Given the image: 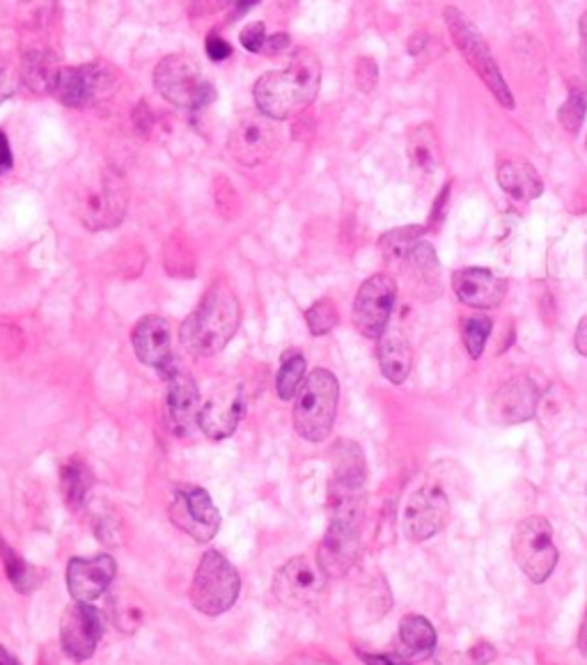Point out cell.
<instances>
[{
	"mask_svg": "<svg viewBox=\"0 0 587 665\" xmlns=\"http://www.w3.org/2000/svg\"><path fill=\"white\" fill-rule=\"evenodd\" d=\"M321 62L310 49H297L287 70L269 72L255 83L257 111L278 122L303 113L319 94Z\"/></svg>",
	"mask_w": 587,
	"mask_h": 665,
	"instance_id": "obj_1",
	"label": "cell"
},
{
	"mask_svg": "<svg viewBox=\"0 0 587 665\" xmlns=\"http://www.w3.org/2000/svg\"><path fill=\"white\" fill-rule=\"evenodd\" d=\"M241 324V305L235 290L225 280L214 282L179 329L184 350L198 359L223 352L237 335Z\"/></svg>",
	"mask_w": 587,
	"mask_h": 665,
	"instance_id": "obj_2",
	"label": "cell"
},
{
	"mask_svg": "<svg viewBox=\"0 0 587 665\" xmlns=\"http://www.w3.org/2000/svg\"><path fill=\"white\" fill-rule=\"evenodd\" d=\"M72 211L92 232L117 228L128 207L126 179L106 164L83 168L72 184Z\"/></svg>",
	"mask_w": 587,
	"mask_h": 665,
	"instance_id": "obj_3",
	"label": "cell"
},
{
	"mask_svg": "<svg viewBox=\"0 0 587 665\" xmlns=\"http://www.w3.org/2000/svg\"><path fill=\"white\" fill-rule=\"evenodd\" d=\"M340 402V384L331 370H312L294 397V429L310 443L331 436Z\"/></svg>",
	"mask_w": 587,
	"mask_h": 665,
	"instance_id": "obj_4",
	"label": "cell"
},
{
	"mask_svg": "<svg viewBox=\"0 0 587 665\" xmlns=\"http://www.w3.org/2000/svg\"><path fill=\"white\" fill-rule=\"evenodd\" d=\"M443 19H445L447 33H450L454 46L460 49V53L468 62V67L482 79V83L488 87V92L494 94L496 102L507 111L516 108L514 94H512L509 85L505 83L498 62H496L492 49H488V44L484 42L480 30L475 28V23L460 8H445Z\"/></svg>",
	"mask_w": 587,
	"mask_h": 665,
	"instance_id": "obj_5",
	"label": "cell"
},
{
	"mask_svg": "<svg viewBox=\"0 0 587 665\" xmlns=\"http://www.w3.org/2000/svg\"><path fill=\"white\" fill-rule=\"evenodd\" d=\"M239 592L241 576L237 567L220 551H207L190 583L188 596L193 609L207 617H218L237 604Z\"/></svg>",
	"mask_w": 587,
	"mask_h": 665,
	"instance_id": "obj_6",
	"label": "cell"
},
{
	"mask_svg": "<svg viewBox=\"0 0 587 665\" xmlns=\"http://www.w3.org/2000/svg\"><path fill=\"white\" fill-rule=\"evenodd\" d=\"M154 87L177 108L203 111L216 100V87L188 55H166L154 70Z\"/></svg>",
	"mask_w": 587,
	"mask_h": 665,
	"instance_id": "obj_7",
	"label": "cell"
},
{
	"mask_svg": "<svg viewBox=\"0 0 587 665\" xmlns=\"http://www.w3.org/2000/svg\"><path fill=\"white\" fill-rule=\"evenodd\" d=\"M512 553L521 572L533 583H544L558 564V547L553 542V526L539 515L521 521L512 537Z\"/></svg>",
	"mask_w": 587,
	"mask_h": 665,
	"instance_id": "obj_8",
	"label": "cell"
},
{
	"mask_svg": "<svg viewBox=\"0 0 587 665\" xmlns=\"http://www.w3.org/2000/svg\"><path fill=\"white\" fill-rule=\"evenodd\" d=\"M282 145L280 122L265 113H246L235 124L227 138L230 154L244 168H259L269 164Z\"/></svg>",
	"mask_w": 587,
	"mask_h": 665,
	"instance_id": "obj_9",
	"label": "cell"
},
{
	"mask_svg": "<svg viewBox=\"0 0 587 665\" xmlns=\"http://www.w3.org/2000/svg\"><path fill=\"white\" fill-rule=\"evenodd\" d=\"M171 523L193 542H212L220 528V512L212 496L195 485H177L168 505Z\"/></svg>",
	"mask_w": 587,
	"mask_h": 665,
	"instance_id": "obj_10",
	"label": "cell"
},
{
	"mask_svg": "<svg viewBox=\"0 0 587 665\" xmlns=\"http://www.w3.org/2000/svg\"><path fill=\"white\" fill-rule=\"evenodd\" d=\"M398 301V282L388 273L370 276L361 288H358L353 301V326L368 340H379L390 322Z\"/></svg>",
	"mask_w": 587,
	"mask_h": 665,
	"instance_id": "obj_11",
	"label": "cell"
},
{
	"mask_svg": "<svg viewBox=\"0 0 587 665\" xmlns=\"http://www.w3.org/2000/svg\"><path fill=\"white\" fill-rule=\"evenodd\" d=\"M450 519V500L441 482H422L406 500L402 528L411 542H428Z\"/></svg>",
	"mask_w": 587,
	"mask_h": 665,
	"instance_id": "obj_12",
	"label": "cell"
},
{
	"mask_svg": "<svg viewBox=\"0 0 587 665\" xmlns=\"http://www.w3.org/2000/svg\"><path fill=\"white\" fill-rule=\"evenodd\" d=\"M115 87V72L109 65H81L62 67L55 79V100L70 108H87L96 102L111 97Z\"/></svg>",
	"mask_w": 587,
	"mask_h": 665,
	"instance_id": "obj_13",
	"label": "cell"
},
{
	"mask_svg": "<svg viewBox=\"0 0 587 665\" xmlns=\"http://www.w3.org/2000/svg\"><path fill=\"white\" fill-rule=\"evenodd\" d=\"M326 576L321 567L306 555L287 560L274 576V594L282 606L308 609L321 599L326 590Z\"/></svg>",
	"mask_w": 587,
	"mask_h": 665,
	"instance_id": "obj_14",
	"label": "cell"
},
{
	"mask_svg": "<svg viewBox=\"0 0 587 665\" xmlns=\"http://www.w3.org/2000/svg\"><path fill=\"white\" fill-rule=\"evenodd\" d=\"M104 638V615L102 611L87 604V601H74L64 609L60 617V645L62 652L74 661H87L94 656Z\"/></svg>",
	"mask_w": 587,
	"mask_h": 665,
	"instance_id": "obj_15",
	"label": "cell"
},
{
	"mask_svg": "<svg viewBox=\"0 0 587 665\" xmlns=\"http://www.w3.org/2000/svg\"><path fill=\"white\" fill-rule=\"evenodd\" d=\"M361 521L329 519V530L317 551V564L329 579L344 576L361 553Z\"/></svg>",
	"mask_w": 587,
	"mask_h": 665,
	"instance_id": "obj_16",
	"label": "cell"
},
{
	"mask_svg": "<svg viewBox=\"0 0 587 665\" xmlns=\"http://www.w3.org/2000/svg\"><path fill=\"white\" fill-rule=\"evenodd\" d=\"M132 346L136 359L161 372L168 374L177 363L173 354V326L161 314H145L132 331Z\"/></svg>",
	"mask_w": 587,
	"mask_h": 665,
	"instance_id": "obj_17",
	"label": "cell"
},
{
	"mask_svg": "<svg viewBox=\"0 0 587 665\" xmlns=\"http://www.w3.org/2000/svg\"><path fill=\"white\" fill-rule=\"evenodd\" d=\"M244 406V388L239 384H225L203 402L198 427L212 440L230 438L241 423Z\"/></svg>",
	"mask_w": 587,
	"mask_h": 665,
	"instance_id": "obj_18",
	"label": "cell"
},
{
	"mask_svg": "<svg viewBox=\"0 0 587 665\" xmlns=\"http://www.w3.org/2000/svg\"><path fill=\"white\" fill-rule=\"evenodd\" d=\"M117 574V564L109 553L94 558H72L68 564V588L74 601L102 599L113 585Z\"/></svg>",
	"mask_w": 587,
	"mask_h": 665,
	"instance_id": "obj_19",
	"label": "cell"
},
{
	"mask_svg": "<svg viewBox=\"0 0 587 665\" xmlns=\"http://www.w3.org/2000/svg\"><path fill=\"white\" fill-rule=\"evenodd\" d=\"M452 290L464 305L475 310H488L503 303L507 294V280L488 269H460L452 276Z\"/></svg>",
	"mask_w": 587,
	"mask_h": 665,
	"instance_id": "obj_20",
	"label": "cell"
},
{
	"mask_svg": "<svg viewBox=\"0 0 587 665\" xmlns=\"http://www.w3.org/2000/svg\"><path fill=\"white\" fill-rule=\"evenodd\" d=\"M168 384V416L173 423V429L182 436L190 434L195 427H198V418H200V391L198 384H195V378L182 370V367H173L168 374H163Z\"/></svg>",
	"mask_w": 587,
	"mask_h": 665,
	"instance_id": "obj_21",
	"label": "cell"
},
{
	"mask_svg": "<svg viewBox=\"0 0 587 665\" xmlns=\"http://www.w3.org/2000/svg\"><path fill=\"white\" fill-rule=\"evenodd\" d=\"M539 399L542 391L531 376H514L494 397V418L501 425H524L535 418Z\"/></svg>",
	"mask_w": 587,
	"mask_h": 665,
	"instance_id": "obj_22",
	"label": "cell"
},
{
	"mask_svg": "<svg viewBox=\"0 0 587 665\" xmlns=\"http://www.w3.org/2000/svg\"><path fill=\"white\" fill-rule=\"evenodd\" d=\"M331 485L329 493H365L368 461L363 448L356 440L340 438L329 453Z\"/></svg>",
	"mask_w": 587,
	"mask_h": 665,
	"instance_id": "obj_23",
	"label": "cell"
},
{
	"mask_svg": "<svg viewBox=\"0 0 587 665\" xmlns=\"http://www.w3.org/2000/svg\"><path fill=\"white\" fill-rule=\"evenodd\" d=\"M377 342H379L377 359H379L381 374L390 384L402 386L413 370L411 342L398 329H385V333Z\"/></svg>",
	"mask_w": 587,
	"mask_h": 665,
	"instance_id": "obj_24",
	"label": "cell"
},
{
	"mask_svg": "<svg viewBox=\"0 0 587 665\" xmlns=\"http://www.w3.org/2000/svg\"><path fill=\"white\" fill-rule=\"evenodd\" d=\"M498 184L507 198L518 205H528L544 194V181L537 168L526 158H507L498 166Z\"/></svg>",
	"mask_w": 587,
	"mask_h": 665,
	"instance_id": "obj_25",
	"label": "cell"
},
{
	"mask_svg": "<svg viewBox=\"0 0 587 665\" xmlns=\"http://www.w3.org/2000/svg\"><path fill=\"white\" fill-rule=\"evenodd\" d=\"M60 487L64 502L70 505L72 512H81L87 502V496L94 487V472L85 457L74 455L64 459L60 466Z\"/></svg>",
	"mask_w": 587,
	"mask_h": 665,
	"instance_id": "obj_26",
	"label": "cell"
},
{
	"mask_svg": "<svg viewBox=\"0 0 587 665\" xmlns=\"http://www.w3.org/2000/svg\"><path fill=\"white\" fill-rule=\"evenodd\" d=\"M400 643L406 658L428 661L436 650V631L428 617L404 615L400 620Z\"/></svg>",
	"mask_w": 587,
	"mask_h": 665,
	"instance_id": "obj_27",
	"label": "cell"
},
{
	"mask_svg": "<svg viewBox=\"0 0 587 665\" xmlns=\"http://www.w3.org/2000/svg\"><path fill=\"white\" fill-rule=\"evenodd\" d=\"M58 72H60L58 62H55L53 53L47 49H32L23 55L21 81L30 92H35V94L53 92Z\"/></svg>",
	"mask_w": 587,
	"mask_h": 665,
	"instance_id": "obj_28",
	"label": "cell"
},
{
	"mask_svg": "<svg viewBox=\"0 0 587 665\" xmlns=\"http://www.w3.org/2000/svg\"><path fill=\"white\" fill-rule=\"evenodd\" d=\"M409 156L422 175H434L441 168V141L432 124H420L409 134Z\"/></svg>",
	"mask_w": 587,
	"mask_h": 665,
	"instance_id": "obj_29",
	"label": "cell"
},
{
	"mask_svg": "<svg viewBox=\"0 0 587 665\" xmlns=\"http://www.w3.org/2000/svg\"><path fill=\"white\" fill-rule=\"evenodd\" d=\"M0 560H3L6 567V576L12 583V588L19 594H32L35 590L42 588L44 583V572L38 567H32L30 562H25L6 540L0 537Z\"/></svg>",
	"mask_w": 587,
	"mask_h": 665,
	"instance_id": "obj_30",
	"label": "cell"
},
{
	"mask_svg": "<svg viewBox=\"0 0 587 665\" xmlns=\"http://www.w3.org/2000/svg\"><path fill=\"white\" fill-rule=\"evenodd\" d=\"M425 232H428V228H422V226H409V228H398V230L385 232L379 239L381 256L388 262L406 264V260H409V256L413 252V248L422 241Z\"/></svg>",
	"mask_w": 587,
	"mask_h": 665,
	"instance_id": "obj_31",
	"label": "cell"
},
{
	"mask_svg": "<svg viewBox=\"0 0 587 665\" xmlns=\"http://www.w3.org/2000/svg\"><path fill=\"white\" fill-rule=\"evenodd\" d=\"M306 376H308L306 356L299 350H287L280 359V370H278V376H276L278 397L282 402H289V399L297 397Z\"/></svg>",
	"mask_w": 587,
	"mask_h": 665,
	"instance_id": "obj_32",
	"label": "cell"
},
{
	"mask_svg": "<svg viewBox=\"0 0 587 665\" xmlns=\"http://www.w3.org/2000/svg\"><path fill=\"white\" fill-rule=\"evenodd\" d=\"M411 276L422 284H436L439 278V260L436 250L430 241H420L406 260Z\"/></svg>",
	"mask_w": 587,
	"mask_h": 665,
	"instance_id": "obj_33",
	"label": "cell"
},
{
	"mask_svg": "<svg viewBox=\"0 0 587 665\" xmlns=\"http://www.w3.org/2000/svg\"><path fill=\"white\" fill-rule=\"evenodd\" d=\"M494 322L488 320L486 314H471L462 324V337H464V346L471 359H480L484 354V346L488 342V335H492Z\"/></svg>",
	"mask_w": 587,
	"mask_h": 665,
	"instance_id": "obj_34",
	"label": "cell"
},
{
	"mask_svg": "<svg viewBox=\"0 0 587 665\" xmlns=\"http://www.w3.org/2000/svg\"><path fill=\"white\" fill-rule=\"evenodd\" d=\"M585 113H587V90L580 85H571L569 97L558 111L560 126L567 134H578L585 122Z\"/></svg>",
	"mask_w": 587,
	"mask_h": 665,
	"instance_id": "obj_35",
	"label": "cell"
},
{
	"mask_svg": "<svg viewBox=\"0 0 587 665\" xmlns=\"http://www.w3.org/2000/svg\"><path fill=\"white\" fill-rule=\"evenodd\" d=\"M306 324L312 335H329L340 324V312L338 305L331 299H319L315 301L306 312Z\"/></svg>",
	"mask_w": 587,
	"mask_h": 665,
	"instance_id": "obj_36",
	"label": "cell"
},
{
	"mask_svg": "<svg viewBox=\"0 0 587 665\" xmlns=\"http://www.w3.org/2000/svg\"><path fill=\"white\" fill-rule=\"evenodd\" d=\"M109 609H111V620L120 631L134 633V631L141 628L145 611H143V606H138V601H134L132 596H126V594L113 596Z\"/></svg>",
	"mask_w": 587,
	"mask_h": 665,
	"instance_id": "obj_37",
	"label": "cell"
},
{
	"mask_svg": "<svg viewBox=\"0 0 587 665\" xmlns=\"http://www.w3.org/2000/svg\"><path fill=\"white\" fill-rule=\"evenodd\" d=\"M356 83L365 94H370L379 83V67L370 55H363L356 62Z\"/></svg>",
	"mask_w": 587,
	"mask_h": 665,
	"instance_id": "obj_38",
	"label": "cell"
},
{
	"mask_svg": "<svg viewBox=\"0 0 587 665\" xmlns=\"http://www.w3.org/2000/svg\"><path fill=\"white\" fill-rule=\"evenodd\" d=\"M239 40H241V46H244L246 51H250V53H262V51H265V44H267V28H265V23H262V21H257V23L246 25V28L241 30Z\"/></svg>",
	"mask_w": 587,
	"mask_h": 665,
	"instance_id": "obj_39",
	"label": "cell"
},
{
	"mask_svg": "<svg viewBox=\"0 0 587 665\" xmlns=\"http://www.w3.org/2000/svg\"><path fill=\"white\" fill-rule=\"evenodd\" d=\"M227 6H233V0H188V12L193 17H209Z\"/></svg>",
	"mask_w": 587,
	"mask_h": 665,
	"instance_id": "obj_40",
	"label": "cell"
},
{
	"mask_svg": "<svg viewBox=\"0 0 587 665\" xmlns=\"http://www.w3.org/2000/svg\"><path fill=\"white\" fill-rule=\"evenodd\" d=\"M205 49H207V55H209L214 62H223V60H227V58L233 55V46L227 44L220 35H209Z\"/></svg>",
	"mask_w": 587,
	"mask_h": 665,
	"instance_id": "obj_41",
	"label": "cell"
},
{
	"mask_svg": "<svg viewBox=\"0 0 587 665\" xmlns=\"http://www.w3.org/2000/svg\"><path fill=\"white\" fill-rule=\"evenodd\" d=\"M14 90H17V76H14L12 67L6 65V62H0V104L10 100Z\"/></svg>",
	"mask_w": 587,
	"mask_h": 665,
	"instance_id": "obj_42",
	"label": "cell"
},
{
	"mask_svg": "<svg viewBox=\"0 0 587 665\" xmlns=\"http://www.w3.org/2000/svg\"><path fill=\"white\" fill-rule=\"evenodd\" d=\"M365 665H413L409 658L395 654H374V652H358Z\"/></svg>",
	"mask_w": 587,
	"mask_h": 665,
	"instance_id": "obj_43",
	"label": "cell"
},
{
	"mask_svg": "<svg viewBox=\"0 0 587 665\" xmlns=\"http://www.w3.org/2000/svg\"><path fill=\"white\" fill-rule=\"evenodd\" d=\"M447 196H450V184H445L443 194L436 198V205H434V211H432V218H430V228H428V230H439V228L443 226L445 209H447Z\"/></svg>",
	"mask_w": 587,
	"mask_h": 665,
	"instance_id": "obj_44",
	"label": "cell"
},
{
	"mask_svg": "<svg viewBox=\"0 0 587 665\" xmlns=\"http://www.w3.org/2000/svg\"><path fill=\"white\" fill-rule=\"evenodd\" d=\"M287 46H289V35H287V33H278V35L267 38V44H265V51H262V53L269 55V58H276V55L285 53Z\"/></svg>",
	"mask_w": 587,
	"mask_h": 665,
	"instance_id": "obj_45",
	"label": "cell"
},
{
	"mask_svg": "<svg viewBox=\"0 0 587 665\" xmlns=\"http://www.w3.org/2000/svg\"><path fill=\"white\" fill-rule=\"evenodd\" d=\"M12 164H14V158H12L10 141H8V136L3 132H0V175L12 170Z\"/></svg>",
	"mask_w": 587,
	"mask_h": 665,
	"instance_id": "obj_46",
	"label": "cell"
},
{
	"mask_svg": "<svg viewBox=\"0 0 587 665\" xmlns=\"http://www.w3.org/2000/svg\"><path fill=\"white\" fill-rule=\"evenodd\" d=\"M578 38H580V44H578L580 62H583V67L587 72V12H583V17L578 21Z\"/></svg>",
	"mask_w": 587,
	"mask_h": 665,
	"instance_id": "obj_47",
	"label": "cell"
},
{
	"mask_svg": "<svg viewBox=\"0 0 587 665\" xmlns=\"http://www.w3.org/2000/svg\"><path fill=\"white\" fill-rule=\"evenodd\" d=\"M574 342H576V350H578V354L587 359V314H585L583 320L578 322V329H576V337H574Z\"/></svg>",
	"mask_w": 587,
	"mask_h": 665,
	"instance_id": "obj_48",
	"label": "cell"
},
{
	"mask_svg": "<svg viewBox=\"0 0 587 665\" xmlns=\"http://www.w3.org/2000/svg\"><path fill=\"white\" fill-rule=\"evenodd\" d=\"M259 3V0H233V19H237V17H244L248 10H253L255 6Z\"/></svg>",
	"mask_w": 587,
	"mask_h": 665,
	"instance_id": "obj_49",
	"label": "cell"
},
{
	"mask_svg": "<svg viewBox=\"0 0 587 665\" xmlns=\"http://www.w3.org/2000/svg\"><path fill=\"white\" fill-rule=\"evenodd\" d=\"M578 647H580L583 656H587V611L583 615V624H580V631H578Z\"/></svg>",
	"mask_w": 587,
	"mask_h": 665,
	"instance_id": "obj_50",
	"label": "cell"
},
{
	"mask_svg": "<svg viewBox=\"0 0 587 665\" xmlns=\"http://www.w3.org/2000/svg\"><path fill=\"white\" fill-rule=\"evenodd\" d=\"M0 665H21L14 654H10L3 645H0Z\"/></svg>",
	"mask_w": 587,
	"mask_h": 665,
	"instance_id": "obj_51",
	"label": "cell"
},
{
	"mask_svg": "<svg viewBox=\"0 0 587 665\" xmlns=\"http://www.w3.org/2000/svg\"><path fill=\"white\" fill-rule=\"evenodd\" d=\"M585 149H587V138H585Z\"/></svg>",
	"mask_w": 587,
	"mask_h": 665,
	"instance_id": "obj_52",
	"label": "cell"
}]
</instances>
